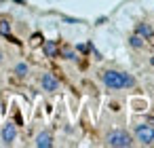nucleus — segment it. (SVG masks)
<instances>
[{
  "label": "nucleus",
  "mask_w": 154,
  "mask_h": 148,
  "mask_svg": "<svg viewBox=\"0 0 154 148\" xmlns=\"http://www.w3.org/2000/svg\"><path fill=\"white\" fill-rule=\"evenodd\" d=\"M106 144L112 148H129V146H133V137L125 129H112L106 135Z\"/></svg>",
  "instance_id": "2"
},
{
  "label": "nucleus",
  "mask_w": 154,
  "mask_h": 148,
  "mask_svg": "<svg viewBox=\"0 0 154 148\" xmlns=\"http://www.w3.org/2000/svg\"><path fill=\"white\" fill-rule=\"evenodd\" d=\"M42 51H45V55H47V57H57L59 47H57V43H55V40H47V43L42 45Z\"/></svg>",
  "instance_id": "8"
},
{
  "label": "nucleus",
  "mask_w": 154,
  "mask_h": 148,
  "mask_svg": "<svg viewBox=\"0 0 154 148\" xmlns=\"http://www.w3.org/2000/svg\"><path fill=\"white\" fill-rule=\"evenodd\" d=\"M36 148H53V135L49 131H40L36 135Z\"/></svg>",
  "instance_id": "6"
},
{
  "label": "nucleus",
  "mask_w": 154,
  "mask_h": 148,
  "mask_svg": "<svg viewBox=\"0 0 154 148\" xmlns=\"http://www.w3.org/2000/svg\"><path fill=\"white\" fill-rule=\"evenodd\" d=\"M11 32V26H9V21H0V34H9Z\"/></svg>",
  "instance_id": "11"
},
{
  "label": "nucleus",
  "mask_w": 154,
  "mask_h": 148,
  "mask_svg": "<svg viewBox=\"0 0 154 148\" xmlns=\"http://www.w3.org/2000/svg\"><path fill=\"white\" fill-rule=\"evenodd\" d=\"M101 80L108 89H131L135 87V78L127 72H118V70H106L101 72Z\"/></svg>",
  "instance_id": "1"
},
{
  "label": "nucleus",
  "mask_w": 154,
  "mask_h": 148,
  "mask_svg": "<svg viewBox=\"0 0 154 148\" xmlns=\"http://www.w3.org/2000/svg\"><path fill=\"white\" fill-rule=\"evenodd\" d=\"M40 85H42V89L47 91V93H55L57 89H59V78L55 76V74H42V78H40Z\"/></svg>",
  "instance_id": "4"
},
{
  "label": "nucleus",
  "mask_w": 154,
  "mask_h": 148,
  "mask_svg": "<svg viewBox=\"0 0 154 148\" xmlns=\"http://www.w3.org/2000/svg\"><path fill=\"white\" fill-rule=\"evenodd\" d=\"M61 53H63V57H66V59H74V57H76V55H74V51H72L70 47H66Z\"/></svg>",
  "instance_id": "12"
},
{
  "label": "nucleus",
  "mask_w": 154,
  "mask_h": 148,
  "mask_svg": "<svg viewBox=\"0 0 154 148\" xmlns=\"http://www.w3.org/2000/svg\"><path fill=\"white\" fill-rule=\"evenodd\" d=\"M135 34H139L143 40H148V38L154 36V30H152L150 24H137V26H135Z\"/></svg>",
  "instance_id": "7"
},
{
  "label": "nucleus",
  "mask_w": 154,
  "mask_h": 148,
  "mask_svg": "<svg viewBox=\"0 0 154 148\" xmlns=\"http://www.w3.org/2000/svg\"><path fill=\"white\" fill-rule=\"evenodd\" d=\"M135 137L141 146H152L154 144V127L150 125H137L135 127Z\"/></svg>",
  "instance_id": "3"
},
{
  "label": "nucleus",
  "mask_w": 154,
  "mask_h": 148,
  "mask_svg": "<svg viewBox=\"0 0 154 148\" xmlns=\"http://www.w3.org/2000/svg\"><path fill=\"white\" fill-rule=\"evenodd\" d=\"M2 59H5V55H2V53H0V61H2Z\"/></svg>",
  "instance_id": "13"
},
{
  "label": "nucleus",
  "mask_w": 154,
  "mask_h": 148,
  "mask_svg": "<svg viewBox=\"0 0 154 148\" xmlns=\"http://www.w3.org/2000/svg\"><path fill=\"white\" fill-rule=\"evenodd\" d=\"M129 45H131L133 49H141V47H143V38H141L139 34H133V36L129 38Z\"/></svg>",
  "instance_id": "10"
},
{
  "label": "nucleus",
  "mask_w": 154,
  "mask_h": 148,
  "mask_svg": "<svg viewBox=\"0 0 154 148\" xmlns=\"http://www.w3.org/2000/svg\"><path fill=\"white\" fill-rule=\"evenodd\" d=\"M15 74H17L19 78H26V76L30 74V66H28V64H23V61H19V64L15 66Z\"/></svg>",
  "instance_id": "9"
},
{
  "label": "nucleus",
  "mask_w": 154,
  "mask_h": 148,
  "mask_svg": "<svg viewBox=\"0 0 154 148\" xmlns=\"http://www.w3.org/2000/svg\"><path fill=\"white\" fill-rule=\"evenodd\" d=\"M152 66H154V57H152Z\"/></svg>",
  "instance_id": "14"
},
{
  "label": "nucleus",
  "mask_w": 154,
  "mask_h": 148,
  "mask_svg": "<svg viewBox=\"0 0 154 148\" xmlns=\"http://www.w3.org/2000/svg\"><path fill=\"white\" fill-rule=\"evenodd\" d=\"M0 137H2V142H5L7 146L13 144L15 137H17V127H15L13 123H7V125L2 127V131H0Z\"/></svg>",
  "instance_id": "5"
}]
</instances>
